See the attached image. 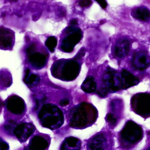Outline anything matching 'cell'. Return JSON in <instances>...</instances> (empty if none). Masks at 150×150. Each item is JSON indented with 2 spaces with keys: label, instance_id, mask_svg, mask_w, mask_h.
Returning a JSON list of instances; mask_svg holds the SVG:
<instances>
[{
  "label": "cell",
  "instance_id": "44dd1931",
  "mask_svg": "<svg viewBox=\"0 0 150 150\" xmlns=\"http://www.w3.org/2000/svg\"><path fill=\"white\" fill-rule=\"evenodd\" d=\"M57 41L55 37L51 36L48 38L45 42V45L48 49L51 52H53L55 50V47H57Z\"/></svg>",
  "mask_w": 150,
  "mask_h": 150
},
{
  "label": "cell",
  "instance_id": "2e32d148",
  "mask_svg": "<svg viewBox=\"0 0 150 150\" xmlns=\"http://www.w3.org/2000/svg\"><path fill=\"white\" fill-rule=\"evenodd\" d=\"M81 142L79 139L73 137H69L65 139L62 146L61 150H80Z\"/></svg>",
  "mask_w": 150,
  "mask_h": 150
},
{
  "label": "cell",
  "instance_id": "e0dca14e",
  "mask_svg": "<svg viewBox=\"0 0 150 150\" xmlns=\"http://www.w3.org/2000/svg\"><path fill=\"white\" fill-rule=\"evenodd\" d=\"M28 61L33 67L41 69L46 63V57L45 55L39 52H34L28 56Z\"/></svg>",
  "mask_w": 150,
  "mask_h": 150
},
{
  "label": "cell",
  "instance_id": "7a4b0ae2",
  "mask_svg": "<svg viewBox=\"0 0 150 150\" xmlns=\"http://www.w3.org/2000/svg\"><path fill=\"white\" fill-rule=\"evenodd\" d=\"M38 117L43 127L52 130L60 128L64 122L62 111L52 104L43 105L38 113Z\"/></svg>",
  "mask_w": 150,
  "mask_h": 150
},
{
  "label": "cell",
  "instance_id": "5b68a950",
  "mask_svg": "<svg viewBox=\"0 0 150 150\" xmlns=\"http://www.w3.org/2000/svg\"><path fill=\"white\" fill-rule=\"evenodd\" d=\"M121 138L126 142L134 144L141 140L143 136L142 129L134 121H127L120 133Z\"/></svg>",
  "mask_w": 150,
  "mask_h": 150
},
{
  "label": "cell",
  "instance_id": "ffe728a7",
  "mask_svg": "<svg viewBox=\"0 0 150 150\" xmlns=\"http://www.w3.org/2000/svg\"><path fill=\"white\" fill-rule=\"evenodd\" d=\"M40 80L39 76L34 74H30V70L28 69L25 71L23 82L28 84H33L38 83Z\"/></svg>",
  "mask_w": 150,
  "mask_h": 150
},
{
  "label": "cell",
  "instance_id": "6da1fadb",
  "mask_svg": "<svg viewBox=\"0 0 150 150\" xmlns=\"http://www.w3.org/2000/svg\"><path fill=\"white\" fill-rule=\"evenodd\" d=\"M98 115V110L93 105L81 103L71 110L69 126L76 129L86 128L95 122Z\"/></svg>",
  "mask_w": 150,
  "mask_h": 150
},
{
  "label": "cell",
  "instance_id": "9a60e30c",
  "mask_svg": "<svg viewBox=\"0 0 150 150\" xmlns=\"http://www.w3.org/2000/svg\"><path fill=\"white\" fill-rule=\"evenodd\" d=\"M130 50V43L125 38L119 39L116 42L115 47V54L119 58L125 57L129 53Z\"/></svg>",
  "mask_w": 150,
  "mask_h": 150
},
{
  "label": "cell",
  "instance_id": "d4e9b609",
  "mask_svg": "<svg viewBox=\"0 0 150 150\" xmlns=\"http://www.w3.org/2000/svg\"><path fill=\"white\" fill-rule=\"evenodd\" d=\"M36 49V45L35 43H32L29 45V47L27 48L26 50L27 55L29 56L31 54L34 52L35 50Z\"/></svg>",
  "mask_w": 150,
  "mask_h": 150
},
{
  "label": "cell",
  "instance_id": "8992f818",
  "mask_svg": "<svg viewBox=\"0 0 150 150\" xmlns=\"http://www.w3.org/2000/svg\"><path fill=\"white\" fill-rule=\"evenodd\" d=\"M83 33L80 28H76L63 40L61 49L65 52L70 53L73 51L74 47L82 39Z\"/></svg>",
  "mask_w": 150,
  "mask_h": 150
},
{
  "label": "cell",
  "instance_id": "9c48e42d",
  "mask_svg": "<svg viewBox=\"0 0 150 150\" xmlns=\"http://www.w3.org/2000/svg\"><path fill=\"white\" fill-rule=\"evenodd\" d=\"M131 63L135 69L143 71L150 65V57L146 51L136 52L134 54Z\"/></svg>",
  "mask_w": 150,
  "mask_h": 150
},
{
  "label": "cell",
  "instance_id": "f1b7e54d",
  "mask_svg": "<svg viewBox=\"0 0 150 150\" xmlns=\"http://www.w3.org/2000/svg\"><path fill=\"white\" fill-rule=\"evenodd\" d=\"M69 103V100L68 99L64 98L61 100L59 102V104L61 106H64L68 105Z\"/></svg>",
  "mask_w": 150,
  "mask_h": 150
},
{
  "label": "cell",
  "instance_id": "30bf717a",
  "mask_svg": "<svg viewBox=\"0 0 150 150\" xmlns=\"http://www.w3.org/2000/svg\"><path fill=\"white\" fill-rule=\"evenodd\" d=\"M103 81L108 90L114 86H118L116 83L121 89V75L118 74L117 71L111 68H107L105 74L103 75Z\"/></svg>",
  "mask_w": 150,
  "mask_h": 150
},
{
  "label": "cell",
  "instance_id": "7402d4cb",
  "mask_svg": "<svg viewBox=\"0 0 150 150\" xmlns=\"http://www.w3.org/2000/svg\"><path fill=\"white\" fill-rule=\"evenodd\" d=\"M106 120L107 122L111 126H114L116 124L117 120L114 117L112 113H109L106 116Z\"/></svg>",
  "mask_w": 150,
  "mask_h": 150
},
{
  "label": "cell",
  "instance_id": "ba28073f",
  "mask_svg": "<svg viewBox=\"0 0 150 150\" xmlns=\"http://www.w3.org/2000/svg\"><path fill=\"white\" fill-rule=\"evenodd\" d=\"M35 127L31 123H24L17 126L13 133L21 142L26 141L34 133Z\"/></svg>",
  "mask_w": 150,
  "mask_h": 150
},
{
  "label": "cell",
  "instance_id": "5bb4252c",
  "mask_svg": "<svg viewBox=\"0 0 150 150\" xmlns=\"http://www.w3.org/2000/svg\"><path fill=\"white\" fill-rule=\"evenodd\" d=\"M48 146L47 141L40 136H35L30 140L25 150H46Z\"/></svg>",
  "mask_w": 150,
  "mask_h": 150
},
{
  "label": "cell",
  "instance_id": "3957f363",
  "mask_svg": "<svg viewBox=\"0 0 150 150\" xmlns=\"http://www.w3.org/2000/svg\"><path fill=\"white\" fill-rule=\"evenodd\" d=\"M80 70V64L71 59H59L54 63L51 68L52 75L55 78L65 81L76 79Z\"/></svg>",
  "mask_w": 150,
  "mask_h": 150
},
{
  "label": "cell",
  "instance_id": "7c38bea8",
  "mask_svg": "<svg viewBox=\"0 0 150 150\" xmlns=\"http://www.w3.org/2000/svg\"><path fill=\"white\" fill-rule=\"evenodd\" d=\"M121 89H127L137 85L139 83V78L133 75L128 70L122 69L121 74Z\"/></svg>",
  "mask_w": 150,
  "mask_h": 150
},
{
  "label": "cell",
  "instance_id": "8fae6325",
  "mask_svg": "<svg viewBox=\"0 0 150 150\" xmlns=\"http://www.w3.org/2000/svg\"><path fill=\"white\" fill-rule=\"evenodd\" d=\"M0 45L1 49H9L12 47L15 35L13 32L8 28H1Z\"/></svg>",
  "mask_w": 150,
  "mask_h": 150
},
{
  "label": "cell",
  "instance_id": "4dcf8cb0",
  "mask_svg": "<svg viewBox=\"0 0 150 150\" xmlns=\"http://www.w3.org/2000/svg\"><path fill=\"white\" fill-rule=\"evenodd\" d=\"M70 23H71V25H78V22H77V21L76 20H73L72 21H71L70 22Z\"/></svg>",
  "mask_w": 150,
  "mask_h": 150
},
{
  "label": "cell",
  "instance_id": "4fadbf2b",
  "mask_svg": "<svg viewBox=\"0 0 150 150\" xmlns=\"http://www.w3.org/2000/svg\"><path fill=\"white\" fill-rule=\"evenodd\" d=\"M106 139L103 134H99L90 140L87 144L88 150H104Z\"/></svg>",
  "mask_w": 150,
  "mask_h": 150
},
{
  "label": "cell",
  "instance_id": "d6986e66",
  "mask_svg": "<svg viewBox=\"0 0 150 150\" xmlns=\"http://www.w3.org/2000/svg\"><path fill=\"white\" fill-rule=\"evenodd\" d=\"M97 86V83L95 81V78L93 76L89 75L83 81L81 88L85 93H91L96 90Z\"/></svg>",
  "mask_w": 150,
  "mask_h": 150
},
{
  "label": "cell",
  "instance_id": "1f68e13d",
  "mask_svg": "<svg viewBox=\"0 0 150 150\" xmlns=\"http://www.w3.org/2000/svg\"><path fill=\"white\" fill-rule=\"evenodd\" d=\"M150 150V148H149V150Z\"/></svg>",
  "mask_w": 150,
  "mask_h": 150
},
{
  "label": "cell",
  "instance_id": "f546056e",
  "mask_svg": "<svg viewBox=\"0 0 150 150\" xmlns=\"http://www.w3.org/2000/svg\"><path fill=\"white\" fill-rule=\"evenodd\" d=\"M85 54V49H82L80 50V52H79V53L77 54V56L75 57L74 59H78L80 58L81 57H83Z\"/></svg>",
  "mask_w": 150,
  "mask_h": 150
},
{
  "label": "cell",
  "instance_id": "4316f807",
  "mask_svg": "<svg viewBox=\"0 0 150 150\" xmlns=\"http://www.w3.org/2000/svg\"><path fill=\"white\" fill-rule=\"evenodd\" d=\"M92 1L89 0H84V1H81L79 3V5L81 6V7H87L92 4Z\"/></svg>",
  "mask_w": 150,
  "mask_h": 150
},
{
  "label": "cell",
  "instance_id": "52a82bcc",
  "mask_svg": "<svg viewBox=\"0 0 150 150\" xmlns=\"http://www.w3.org/2000/svg\"><path fill=\"white\" fill-rule=\"evenodd\" d=\"M7 109L12 114L20 115L24 112L25 109V101L21 97L16 95L10 96L6 100Z\"/></svg>",
  "mask_w": 150,
  "mask_h": 150
},
{
  "label": "cell",
  "instance_id": "603a6c76",
  "mask_svg": "<svg viewBox=\"0 0 150 150\" xmlns=\"http://www.w3.org/2000/svg\"><path fill=\"white\" fill-rule=\"evenodd\" d=\"M9 124L4 126L5 130L9 132H11V131L13 130V131L14 132V129L16 128V127H15V125H16V122L13 120H9Z\"/></svg>",
  "mask_w": 150,
  "mask_h": 150
},
{
  "label": "cell",
  "instance_id": "83f0119b",
  "mask_svg": "<svg viewBox=\"0 0 150 150\" xmlns=\"http://www.w3.org/2000/svg\"><path fill=\"white\" fill-rule=\"evenodd\" d=\"M96 1H97L98 3L100 5V6H101L103 9H105L107 7V3L106 2V1H104V0H99V1H98V0H96Z\"/></svg>",
  "mask_w": 150,
  "mask_h": 150
},
{
  "label": "cell",
  "instance_id": "484cf974",
  "mask_svg": "<svg viewBox=\"0 0 150 150\" xmlns=\"http://www.w3.org/2000/svg\"><path fill=\"white\" fill-rule=\"evenodd\" d=\"M9 145L6 142L1 139L0 142V150H9Z\"/></svg>",
  "mask_w": 150,
  "mask_h": 150
},
{
  "label": "cell",
  "instance_id": "ac0fdd59",
  "mask_svg": "<svg viewBox=\"0 0 150 150\" xmlns=\"http://www.w3.org/2000/svg\"><path fill=\"white\" fill-rule=\"evenodd\" d=\"M132 16L136 19L146 21L150 19V11L145 6H140L133 10Z\"/></svg>",
  "mask_w": 150,
  "mask_h": 150
},
{
  "label": "cell",
  "instance_id": "cb8c5ba5",
  "mask_svg": "<svg viewBox=\"0 0 150 150\" xmlns=\"http://www.w3.org/2000/svg\"><path fill=\"white\" fill-rule=\"evenodd\" d=\"M108 90L106 87L101 88L97 91V93L101 98H104L108 93Z\"/></svg>",
  "mask_w": 150,
  "mask_h": 150
},
{
  "label": "cell",
  "instance_id": "277c9868",
  "mask_svg": "<svg viewBox=\"0 0 150 150\" xmlns=\"http://www.w3.org/2000/svg\"><path fill=\"white\" fill-rule=\"evenodd\" d=\"M131 106L135 112L141 116L150 114V94L139 93L132 98Z\"/></svg>",
  "mask_w": 150,
  "mask_h": 150
}]
</instances>
